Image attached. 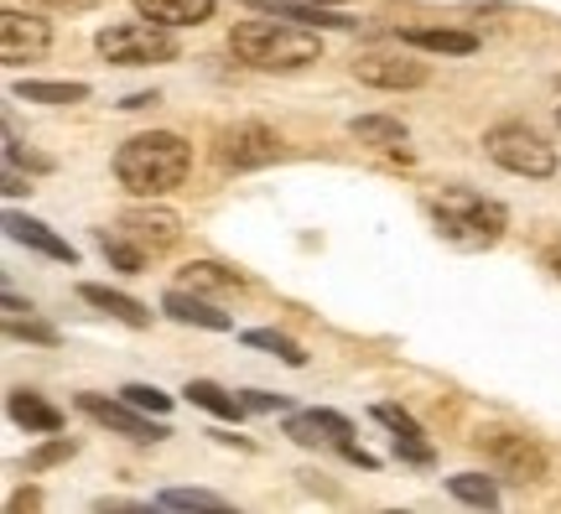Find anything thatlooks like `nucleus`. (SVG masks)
<instances>
[{"mask_svg":"<svg viewBox=\"0 0 561 514\" xmlns=\"http://www.w3.org/2000/svg\"><path fill=\"white\" fill-rule=\"evenodd\" d=\"M187 172H193V151H187V140L172 136V130H146V136L125 140L121 151H115V178H121V187L136 193V198L172 193V187H182Z\"/></svg>","mask_w":561,"mask_h":514,"instance_id":"nucleus-1","label":"nucleus"},{"mask_svg":"<svg viewBox=\"0 0 561 514\" xmlns=\"http://www.w3.org/2000/svg\"><path fill=\"white\" fill-rule=\"evenodd\" d=\"M229 47L234 58L261 68V73H291V68H307V62L322 58V42L307 32V26H280V21H240L229 32Z\"/></svg>","mask_w":561,"mask_h":514,"instance_id":"nucleus-2","label":"nucleus"},{"mask_svg":"<svg viewBox=\"0 0 561 514\" xmlns=\"http://www.w3.org/2000/svg\"><path fill=\"white\" fill-rule=\"evenodd\" d=\"M432 224H437V235L447 244H458V250H483V244H494L504 235V203L483 198L473 187H442V198L432 203Z\"/></svg>","mask_w":561,"mask_h":514,"instance_id":"nucleus-3","label":"nucleus"},{"mask_svg":"<svg viewBox=\"0 0 561 514\" xmlns=\"http://www.w3.org/2000/svg\"><path fill=\"white\" fill-rule=\"evenodd\" d=\"M483 151H489L494 167L515 172V178H551L557 172V146L536 136L530 125H494L483 136Z\"/></svg>","mask_w":561,"mask_h":514,"instance_id":"nucleus-4","label":"nucleus"},{"mask_svg":"<svg viewBox=\"0 0 561 514\" xmlns=\"http://www.w3.org/2000/svg\"><path fill=\"white\" fill-rule=\"evenodd\" d=\"M100 53L110 62H121V68H140V62H172L178 58V37H172V26H161V21H121V26H110L100 32Z\"/></svg>","mask_w":561,"mask_h":514,"instance_id":"nucleus-5","label":"nucleus"},{"mask_svg":"<svg viewBox=\"0 0 561 514\" xmlns=\"http://www.w3.org/2000/svg\"><path fill=\"white\" fill-rule=\"evenodd\" d=\"M286 436H291V442H301V447H339L348 462H359V468H375V457L348 442V436H354V426H348L343 415H333V411L291 415V421H286Z\"/></svg>","mask_w":561,"mask_h":514,"instance_id":"nucleus-6","label":"nucleus"},{"mask_svg":"<svg viewBox=\"0 0 561 514\" xmlns=\"http://www.w3.org/2000/svg\"><path fill=\"white\" fill-rule=\"evenodd\" d=\"M219 146L224 167H234V172H255V167H271L280 157L276 130H265V125H234V130H224Z\"/></svg>","mask_w":561,"mask_h":514,"instance_id":"nucleus-7","label":"nucleus"},{"mask_svg":"<svg viewBox=\"0 0 561 514\" xmlns=\"http://www.w3.org/2000/svg\"><path fill=\"white\" fill-rule=\"evenodd\" d=\"M125 239H136L146 255H161V250H172L182 235V218L172 208H125L121 224H115Z\"/></svg>","mask_w":561,"mask_h":514,"instance_id":"nucleus-8","label":"nucleus"},{"mask_svg":"<svg viewBox=\"0 0 561 514\" xmlns=\"http://www.w3.org/2000/svg\"><path fill=\"white\" fill-rule=\"evenodd\" d=\"M47 47H53L47 21L26 16V11H5L0 16V58L5 62H37Z\"/></svg>","mask_w":561,"mask_h":514,"instance_id":"nucleus-9","label":"nucleus"},{"mask_svg":"<svg viewBox=\"0 0 561 514\" xmlns=\"http://www.w3.org/2000/svg\"><path fill=\"white\" fill-rule=\"evenodd\" d=\"M489 453H494V468H500L510 483H536V478L546 473V453L530 436L500 432V436H489Z\"/></svg>","mask_w":561,"mask_h":514,"instance_id":"nucleus-10","label":"nucleus"},{"mask_svg":"<svg viewBox=\"0 0 561 514\" xmlns=\"http://www.w3.org/2000/svg\"><path fill=\"white\" fill-rule=\"evenodd\" d=\"M79 411L94 415V421H100V426H110V432L130 436V442H161V436H167V426H157L151 415H136V406H130V400H125V406H115V400H104V396H79Z\"/></svg>","mask_w":561,"mask_h":514,"instance_id":"nucleus-11","label":"nucleus"},{"mask_svg":"<svg viewBox=\"0 0 561 514\" xmlns=\"http://www.w3.org/2000/svg\"><path fill=\"white\" fill-rule=\"evenodd\" d=\"M359 83H375V89H421L426 83V62L416 58H390V53H364L354 62Z\"/></svg>","mask_w":561,"mask_h":514,"instance_id":"nucleus-12","label":"nucleus"},{"mask_svg":"<svg viewBox=\"0 0 561 514\" xmlns=\"http://www.w3.org/2000/svg\"><path fill=\"white\" fill-rule=\"evenodd\" d=\"M5 229H11V239H21L26 250H37V255H47V260H68V265H73V244H68V239H58L47 224H37V218L5 214Z\"/></svg>","mask_w":561,"mask_h":514,"instance_id":"nucleus-13","label":"nucleus"},{"mask_svg":"<svg viewBox=\"0 0 561 514\" xmlns=\"http://www.w3.org/2000/svg\"><path fill=\"white\" fill-rule=\"evenodd\" d=\"M136 11L161 26H198L214 16V0H136Z\"/></svg>","mask_w":561,"mask_h":514,"instance_id":"nucleus-14","label":"nucleus"},{"mask_svg":"<svg viewBox=\"0 0 561 514\" xmlns=\"http://www.w3.org/2000/svg\"><path fill=\"white\" fill-rule=\"evenodd\" d=\"M79 297L89 301V307H100V312L121 317L125 328H146V322H151V312H146L136 297H125V292H110V286H79Z\"/></svg>","mask_w":561,"mask_h":514,"instance_id":"nucleus-15","label":"nucleus"},{"mask_svg":"<svg viewBox=\"0 0 561 514\" xmlns=\"http://www.w3.org/2000/svg\"><path fill=\"white\" fill-rule=\"evenodd\" d=\"M401 42L426 47V53H473V47H479L473 32H453V26H405Z\"/></svg>","mask_w":561,"mask_h":514,"instance_id":"nucleus-16","label":"nucleus"},{"mask_svg":"<svg viewBox=\"0 0 561 514\" xmlns=\"http://www.w3.org/2000/svg\"><path fill=\"white\" fill-rule=\"evenodd\" d=\"M11 421L26 426V432H47V436L62 426V415L53 411L42 396H32V390H11Z\"/></svg>","mask_w":561,"mask_h":514,"instance_id":"nucleus-17","label":"nucleus"},{"mask_svg":"<svg viewBox=\"0 0 561 514\" xmlns=\"http://www.w3.org/2000/svg\"><path fill=\"white\" fill-rule=\"evenodd\" d=\"M161 312H172L178 322H198V328H214V333H224V328H229V317L214 312L208 301H198V292H167Z\"/></svg>","mask_w":561,"mask_h":514,"instance_id":"nucleus-18","label":"nucleus"},{"mask_svg":"<svg viewBox=\"0 0 561 514\" xmlns=\"http://www.w3.org/2000/svg\"><path fill=\"white\" fill-rule=\"evenodd\" d=\"M244 281H240V271H224V265H214V260H198V265H187V271H182V292H208V297H214V292H240Z\"/></svg>","mask_w":561,"mask_h":514,"instance_id":"nucleus-19","label":"nucleus"},{"mask_svg":"<svg viewBox=\"0 0 561 514\" xmlns=\"http://www.w3.org/2000/svg\"><path fill=\"white\" fill-rule=\"evenodd\" d=\"M250 11H265V16H280V21H301V26H354V21L343 16H322L318 0L312 5H291V0H240Z\"/></svg>","mask_w":561,"mask_h":514,"instance_id":"nucleus-20","label":"nucleus"},{"mask_svg":"<svg viewBox=\"0 0 561 514\" xmlns=\"http://www.w3.org/2000/svg\"><path fill=\"white\" fill-rule=\"evenodd\" d=\"M182 396L193 400V406H203V411L224 415V421H240V411H244V400H234L229 390H219L214 379H187V390H182Z\"/></svg>","mask_w":561,"mask_h":514,"instance_id":"nucleus-21","label":"nucleus"},{"mask_svg":"<svg viewBox=\"0 0 561 514\" xmlns=\"http://www.w3.org/2000/svg\"><path fill=\"white\" fill-rule=\"evenodd\" d=\"M16 100H26V104H79V100H89V83H16Z\"/></svg>","mask_w":561,"mask_h":514,"instance_id":"nucleus-22","label":"nucleus"},{"mask_svg":"<svg viewBox=\"0 0 561 514\" xmlns=\"http://www.w3.org/2000/svg\"><path fill=\"white\" fill-rule=\"evenodd\" d=\"M348 130H354V140H364V146H401L405 140V125L390 115H359Z\"/></svg>","mask_w":561,"mask_h":514,"instance_id":"nucleus-23","label":"nucleus"},{"mask_svg":"<svg viewBox=\"0 0 561 514\" xmlns=\"http://www.w3.org/2000/svg\"><path fill=\"white\" fill-rule=\"evenodd\" d=\"M447 489H453V499L473 504V510H494V504H500V489H494V478H483V473H458V478H447Z\"/></svg>","mask_w":561,"mask_h":514,"instance_id":"nucleus-24","label":"nucleus"},{"mask_svg":"<svg viewBox=\"0 0 561 514\" xmlns=\"http://www.w3.org/2000/svg\"><path fill=\"white\" fill-rule=\"evenodd\" d=\"M244 343H250V349H265V354H276L280 364H291V369H301V364H307V354H301L297 343H291L286 333H271V328H250V333H244Z\"/></svg>","mask_w":561,"mask_h":514,"instance_id":"nucleus-25","label":"nucleus"},{"mask_svg":"<svg viewBox=\"0 0 561 514\" xmlns=\"http://www.w3.org/2000/svg\"><path fill=\"white\" fill-rule=\"evenodd\" d=\"M100 250L115 260L121 271H140V265H146V250H140L136 239H125L121 229H100Z\"/></svg>","mask_w":561,"mask_h":514,"instance_id":"nucleus-26","label":"nucleus"},{"mask_svg":"<svg viewBox=\"0 0 561 514\" xmlns=\"http://www.w3.org/2000/svg\"><path fill=\"white\" fill-rule=\"evenodd\" d=\"M157 504H161V510H208V514L224 510V499L219 494H203V489H167Z\"/></svg>","mask_w":561,"mask_h":514,"instance_id":"nucleus-27","label":"nucleus"},{"mask_svg":"<svg viewBox=\"0 0 561 514\" xmlns=\"http://www.w3.org/2000/svg\"><path fill=\"white\" fill-rule=\"evenodd\" d=\"M121 396L130 400L136 411H151V415H167V411H172V396H161L157 385H125Z\"/></svg>","mask_w":561,"mask_h":514,"instance_id":"nucleus-28","label":"nucleus"},{"mask_svg":"<svg viewBox=\"0 0 561 514\" xmlns=\"http://www.w3.org/2000/svg\"><path fill=\"white\" fill-rule=\"evenodd\" d=\"M73 453H79V442H68V436H58V442H47L42 453L26 457V468H32V473H42V468H53V462H62V457H73Z\"/></svg>","mask_w":561,"mask_h":514,"instance_id":"nucleus-29","label":"nucleus"},{"mask_svg":"<svg viewBox=\"0 0 561 514\" xmlns=\"http://www.w3.org/2000/svg\"><path fill=\"white\" fill-rule=\"evenodd\" d=\"M5 333H11V338H32V343H58V333H53V328H47V322H32V317H26V322H21L16 312L5 317Z\"/></svg>","mask_w":561,"mask_h":514,"instance_id":"nucleus-30","label":"nucleus"},{"mask_svg":"<svg viewBox=\"0 0 561 514\" xmlns=\"http://www.w3.org/2000/svg\"><path fill=\"white\" fill-rule=\"evenodd\" d=\"M32 11H62V16H79V11H94L104 0H26Z\"/></svg>","mask_w":561,"mask_h":514,"instance_id":"nucleus-31","label":"nucleus"},{"mask_svg":"<svg viewBox=\"0 0 561 514\" xmlns=\"http://www.w3.org/2000/svg\"><path fill=\"white\" fill-rule=\"evenodd\" d=\"M244 411H286V396H265V390H244Z\"/></svg>","mask_w":561,"mask_h":514,"instance_id":"nucleus-32","label":"nucleus"},{"mask_svg":"<svg viewBox=\"0 0 561 514\" xmlns=\"http://www.w3.org/2000/svg\"><path fill=\"white\" fill-rule=\"evenodd\" d=\"M546 271H551V276H561V244H551V250H546Z\"/></svg>","mask_w":561,"mask_h":514,"instance_id":"nucleus-33","label":"nucleus"},{"mask_svg":"<svg viewBox=\"0 0 561 514\" xmlns=\"http://www.w3.org/2000/svg\"><path fill=\"white\" fill-rule=\"evenodd\" d=\"M318 5H343V0H318Z\"/></svg>","mask_w":561,"mask_h":514,"instance_id":"nucleus-34","label":"nucleus"}]
</instances>
